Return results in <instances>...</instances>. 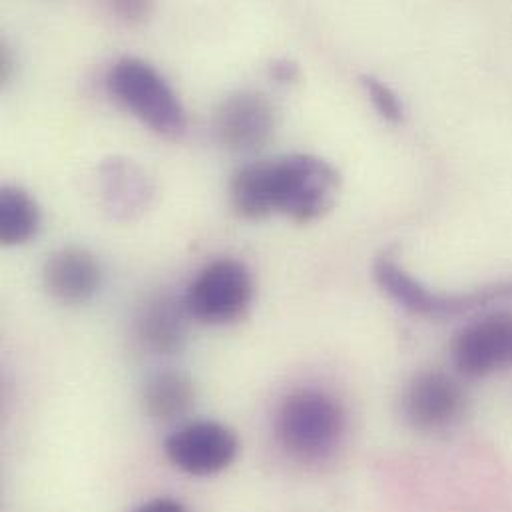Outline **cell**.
Wrapping results in <instances>:
<instances>
[{
	"label": "cell",
	"instance_id": "obj_1",
	"mask_svg": "<svg viewBox=\"0 0 512 512\" xmlns=\"http://www.w3.org/2000/svg\"><path fill=\"white\" fill-rule=\"evenodd\" d=\"M339 184L341 178L329 162L309 154H291L236 170L230 182V202L246 220L283 214L307 224L333 208Z\"/></svg>",
	"mask_w": 512,
	"mask_h": 512
},
{
	"label": "cell",
	"instance_id": "obj_2",
	"mask_svg": "<svg viewBox=\"0 0 512 512\" xmlns=\"http://www.w3.org/2000/svg\"><path fill=\"white\" fill-rule=\"evenodd\" d=\"M343 433L345 411L325 391L297 389L279 407L277 437L297 461H323L339 447Z\"/></svg>",
	"mask_w": 512,
	"mask_h": 512
},
{
	"label": "cell",
	"instance_id": "obj_3",
	"mask_svg": "<svg viewBox=\"0 0 512 512\" xmlns=\"http://www.w3.org/2000/svg\"><path fill=\"white\" fill-rule=\"evenodd\" d=\"M108 88L152 132L164 138H180L186 132L184 104L152 64L132 56L118 60L108 72Z\"/></svg>",
	"mask_w": 512,
	"mask_h": 512
},
{
	"label": "cell",
	"instance_id": "obj_4",
	"mask_svg": "<svg viewBox=\"0 0 512 512\" xmlns=\"http://www.w3.org/2000/svg\"><path fill=\"white\" fill-rule=\"evenodd\" d=\"M373 277L377 285L403 309L429 317L443 319L467 311L489 307L495 301L512 299L511 283L489 285L469 293H437L411 277L391 256H379L373 263Z\"/></svg>",
	"mask_w": 512,
	"mask_h": 512
},
{
	"label": "cell",
	"instance_id": "obj_5",
	"mask_svg": "<svg viewBox=\"0 0 512 512\" xmlns=\"http://www.w3.org/2000/svg\"><path fill=\"white\" fill-rule=\"evenodd\" d=\"M254 299V277L234 257L208 263L184 293L190 317L204 325H228L242 319Z\"/></svg>",
	"mask_w": 512,
	"mask_h": 512
},
{
	"label": "cell",
	"instance_id": "obj_6",
	"mask_svg": "<svg viewBox=\"0 0 512 512\" xmlns=\"http://www.w3.org/2000/svg\"><path fill=\"white\" fill-rule=\"evenodd\" d=\"M174 467L192 477H212L226 471L240 453L236 431L218 421H194L174 431L164 443Z\"/></svg>",
	"mask_w": 512,
	"mask_h": 512
},
{
	"label": "cell",
	"instance_id": "obj_7",
	"mask_svg": "<svg viewBox=\"0 0 512 512\" xmlns=\"http://www.w3.org/2000/svg\"><path fill=\"white\" fill-rule=\"evenodd\" d=\"M451 359L469 379L512 367V313H493L463 327L451 343Z\"/></svg>",
	"mask_w": 512,
	"mask_h": 512
},
{
	"label": "cell",
	"instance_id": "obj_8",
	"mask_svg": "<svg viewBox=\"0 0 512 512\" xmlns=\"http://www.w3.org/2000/svg\"><path fill=\"white\" fill-rule=\"evenodd\" d=\"M403 415L407 423L423 433H437L453 427L465 411L463 387L443 371L415 375L403 393Z\"/></svg>",
	"mask_w": 512,
	"mask_h": 512
},
{
	"label": "cell",
	"instance_id": "obj_9",
	"mask_svg": "<svg viewBox=\"0 0 512 512\" xmlns=\"http://www.w3.org/2000/svg\"><path fill=\"white\" fill-rule=\"evenodd\" d=\"M216 134L234 152H256L263 148L275 128V110L265 94L240 90L224 98L216 110Z\"/></svg>",
	"mask_w": 512,
	"mask_h": 512
},
{
	"label": "cell",
	"instance_id": "obj_10",
	"mask_svg": "<svg viewBox=\"0 0 512 512\" xmlns=\"http://www.w3.org/2000/svg\"><path fill=\"white\" fill-rule=\"evenodd\" d=\"M190 319L184 295L156 293L140 307L134 319V333L146 351L174 355L186 345Z\"/></svg>",
	"mask_w": 512,
	"mask_h": 512
},
{
	"label": "cell",
	"instance_id": "obj_11",
	"mask_svg": "<svg viewBox=\"0 0 512 512\" xmlns=\"http://www.w3.org/2000/svg\"><path fill=\"white\" fill-rule=\"evenodd\" d=\"M42 281L56 301L64 305H82L100 289L102 269L98 259L88 250L68 246L56 250L44 261Z\"/></svg>",
	"mask_w": 512,
	"mask_h": 512
},
{
	"label": "cell",
	"instance_id": "obj_12",
	"mask_svg": "<svg viewBox=\"0 0 512 512\" xmlns=\"http://www.w3.org/2000/svg\"><path fill=\"white\" fill-rule=\"evenodd\" d=\"M100 192L106 212L122 222L138 218L152 200L150 178L124 158H112L100 166Z\"/></svg>",
	"mask_w": 512,
	"mask_h": 512
},
{
	"label": "cell",
	"instance_id": "obj_13",
	"mask_svg": "<svg viewBox=\"0 0 512 512\" xmlns=\"http://www.w3.org/2000/svg\"><path fill=\"white\" fill-rule=\"evenodd\" d=\"M194 399V383L180 371L158 373L144 387V409L152 419L162 423L184 417L192 409Z\"/></svg>",
	"mask_w": 512,
	"mask_h": 512
},
{
	"label": "cell",
	"instance_id": "obj_14",
	"mask_svg": "<svg viewBox=\"0 0 512 512\" xmlns=\"http://www.w3.org/2000/svg\"><path fill=\"white\" fill-rule=\"evenodd\" d=\"M40 226V210L34 198L18 188L4 186L0 190V242L6 248L30 242Z\"/></svg>",
	"mask_w": 512,
	"mask_h": 512
},
{
	"label": "cell",
	"instance_id": "obj_15",
	"mask_svg": "<svg viewBox=\"0 0 512 512\" xmlns=\"http://www.w3.org/2000/svg\"><path fill=\"white\" fill-rule=\"evenodd\" d=\"M361 82H363V88L367 90L375 110L381 114V118H385L391 124H399L403 120V106H401L397 94L375 76L365 74V76H361Z\"/></svg>",
	"mask_w": 512,
	"mask_h": 512
},
{
	"label": "cell",
	"instance_id": "obj_16",
	"mask_svg": "<svg viewBox=\"0 0 512 512\" xmlns=\"http://www.w3.org/2000/svg\"><path fill=\"white\" fill-rule=\"evenodd\" d=\"M112 8H114V12L120 14L124 20L136 22V20H142V18L148 14L150 4H144V2H116Z\"/></svg>",
	"mask_w": 512,
	"mask_h": 512
},
{
	"label": "cell",
	"instance_id": "obj_17",
	"mask_svg": "<svg viewBox=\"0 0 512 512\" xmlns=\"http://www.w3.org/2000/svg\"><path fill=\"white\" fill-rule=\"evenodd\" d=\"M132 512H188L184 509L182 503L174 501V499H166V497H160V499H152L140 507H136Z\"/></svg>",
	"mask_w": 512,
	"mask_h": 512
},
{
	"label": "cell",
	"instance_id": "obj_18",
	"mask_svg": "<svg viewBox=\"0 0 512 512\" xmlns=\"http://www.w3.org/2000/svg\"><path fill=\"white\" fill-rule=\"evenodd\" d=\"M271 74H273L279 82H291V80H295V76H297V66L291 64V62H287V60H279V62H275V64L271 66Z\"/></svg>",
	"mask_w": 512,
	"mask_h": 512
},
{
	"label": "cell",
	"instance_id": "obj_19",
	"mask_svg": "<svg viewBox=\"0 0 512 512\" xmlns=\"http://www.w3.org/2000/svg\"><path fill=\"white\" fill-rule=\"evenodd\" d=\"M14 60H12V54H10V48L6 44L0 46V80L6 82L10 76H12V70H14Z\"/></svg>",
	"mask_w": 512,
	"mask_h": 512
}]
</instances>
